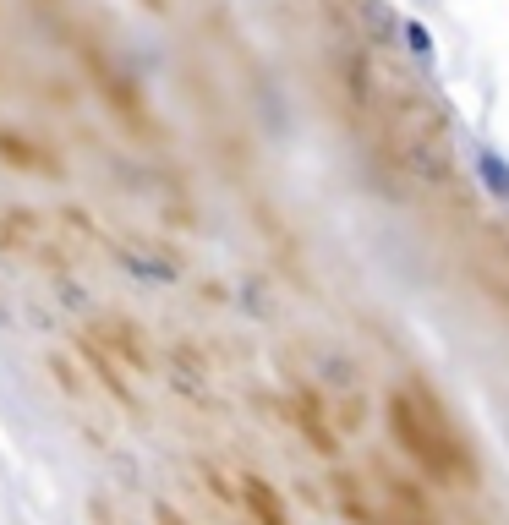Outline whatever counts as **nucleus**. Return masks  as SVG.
I'll return each instance as SVG.
<instances>
[{
	"label": "nucleus",
	"instance_id": "1",
	"mask_svg": "<svg viewBox=\"0 0 509 525\" xmlns=\"http://www.w3.org/2000/svg\"><path fill=\"white\" fill-rule=\"evenodd\" d=\"M389 433L400 438V449H406L433 482L477 487V465H471L466 438L455 433V422H449L444 405H438L427 389H395L389 394Z\"/></svg>",
	"mask_w": 509,
	"mask_h": 525
},
{
	"label": "nucleus",
	"instance_id": "2",
	"mask_svg": "<svg viewBox=\"0 0 509 525\" xmlns=\"http://www.w3.org/2000/svg\"><path fill=\"white\" fill-rule=\"evenodd\" d=\"M285 416H291V427H296V433H302L318 454H329V460L340 454V427L329 422V411H323V394H312L307 383H296V389L285 394Z\"/></svg>",
	"mask_w": 509,
	"mask_h": 525
},
{
	"label": "nucleus",
	"instance_id": "3",
	"mask_svg": "<svg viewBox=\"0 0 509 525\" xmlns=\"http://www.w3.org/2000/svg\"><path fill=\"white\" fill-rule=\"evenodd\" d=\"M230 482H236V504L247 509V525H291V509L274 493V482H263L258 471H236Z\"/></svg>",
	"mask_w": 509,
	"mask_h": 525
},
{
	"label": "nucleus",
	"instance_id": "4",
	"mask_svg": "<svg viewBox=\"0 0 509 525\" xmlns=\"http://www.w3.org/2000/svg\"><path fill=\"white\" fill-rule=\"evenodd\" d=\"M77 350H83V361H88V367H94V378L104 383V389H110L115 394V400H121V405H137V383H132V372H126L121 367V361H115L110 356V350H104L99 340H94V334H77Z\"/></svg>",
	"mask_w": 509,
	"mask_h": 525
},
{
	"label": "nucleus",
	"instance_id": "5",
	"mask_svg": "<svg viewBox=\"0 0 509 525\" xmlns=\"http://www.w3.org/2000/svg\"><path fill=\"white\" fill-rule=\"evenodd\" d=\"M0 154H6V159H22V165H39V170H55V159L44 154V148H33V143H28V148H17L6 132H0Z\"/></svg>",
	"mask_w": 509,
	"mask_h": 525
},
{
	"label": "nucleus",
	"instance_id": "6",
	"mask_svg": "<svg viewBox=\"0 0 509 525\" xmlns=\"http://www.w3.org/2000/svg\"><path fill=\"white\" fill-rule=\"evenodd\" d=\"M154 525H192L176 504H154Z\"/></svg>",
	"mask_w": 509,
	"mask_h": 525
}]
</instances>
